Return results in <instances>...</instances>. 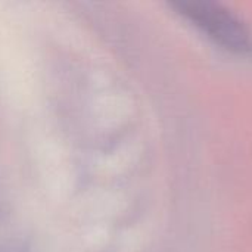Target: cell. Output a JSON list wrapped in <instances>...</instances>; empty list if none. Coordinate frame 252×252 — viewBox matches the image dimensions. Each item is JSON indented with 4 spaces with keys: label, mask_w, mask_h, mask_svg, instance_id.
I'll return each instance as SVG.
<instances>
[{
    "label": "cell",
    "mask_w": 252,
    "mask_h": 252,
    "mask_svg": "<svg viewBox=\"0 0 252 252\" xmlns=\"http://www.w3.org/2000/svg\"><path fill=\"white\" fill-rule=\"evenodd\" d=\"M171 6L224 49L241 55L252 52L251 31L224 6L199 0L176 1Z\"/></svg>",
    "instance_id": "obj_1"
}]
</instances>
